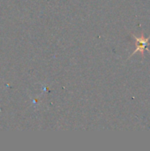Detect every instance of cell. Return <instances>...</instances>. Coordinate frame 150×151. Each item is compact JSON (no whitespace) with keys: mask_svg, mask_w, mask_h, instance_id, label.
<instances>
[{"mask_svg":"<svg viewBox=\"0 0 150 151\" xmlns=\"http://www.w3.org/2000/svg\"><path fill=\"white\" fill-rule=\"evenodd\" d=\"M131 35H132V36L133 37V39L137 42V48H136V49L134 50V51L128 57V58H130L132 56H133L134 54H136V53H138V52H140V53L141 54V56L144 57V51H145V50H148L150 53V50L149 48V45H150V35L148 38H145L143 34L141 35V37H138V36H136V35H133V34H131Z\"/></svg>","mask_w":150,"mask_h":151,"instance_id":"6da1fadb","label":"cell"}]
</instances>
